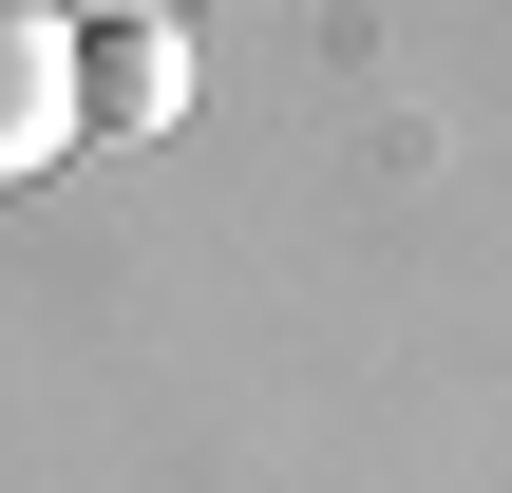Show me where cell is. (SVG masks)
Instances as JSON below:
<instances>
[{
	"mask_svg": "<svg viewBox=\"0 0 512 493\" xmlns=\"http://www.w3.org/2000/svg\"><path fill=\"white\" fill-rule=\"evenodd\" d=\"M57 152H95L76 133V19L57 0H0V190H38Z\"/></svg>",
	"mask_w": 512,
	"mask_h": 493,
	"instance_id": "cell-1",
	"label": "cell"
},
{
	"mask_svg": "<svg viewBox=\"0 0 512 493\" xmlns=\"http://www.w3.org/2000/svg\"><path fill=\"white\" fill-rule=\"evenodd\" d=\"M190 114V19H76V133H171Z\"/></svg>",
	"mask_w": 512,
	"mask_h": 493,
	"instance_id": "cell-2",
	"label": "cell"
},
{
	"mask_svg": "<svg viewBox=\"0 0 512 493\" xmlns=\"http://www.w3.org/2000/svg\"><path fill=\"white\" fill-rule=\"evenodd\" d=\"M95 19H190V0H95Z\"/></svg>",
	"mask_w": 512,
	"mask_h": 493,
	"instance_id": "cell-3",
	"label": "cell"
}]
</instances>
